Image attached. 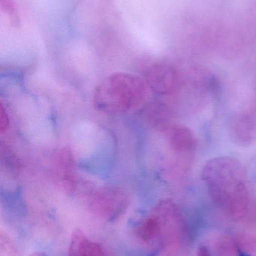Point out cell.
Here are the masks:
<instances>
[{"label":"cell","mask_w":256,"mask_h":256,"mask_svg":"<svg viewBox=\"0 0 256 256\" xmlns=\"http://www.w3.org/2000/svg\"><path fill=\"white\" fill-rule=\"evenodd\" d=\"M162 232V220L153 210L150 216L138 224L135 230V236L140 242L149 245L160 238Z\"/></svg>","instance_id":"ba28073f"},{"label":"cell","mask_w":256,"mask_h":256,"mask_svg":"<svg viewBox=\"0 0 256 256\" xmlns=\"http://www.w3.org/2000/svg\"><path fill=\"white\" fill-rule=\"evenodd\" d=\"M9 126V117L7 111L3 106V104L0 105V131L4 132Z\"/></svg>","instance_id":"30bf717a"},{"label":"cell","mask_w":256,"mask_h":256,"mask_svg":"<svg viewBox=\"0 0 256 256\" xmlns=\"http://www.w3.org/2000/svg\"><path fill=\"white\" fill-rule=\"evenodd\" d=\"M229 136L233 142L249 147L256 142V111L239 114L230 123Z\"/></svg>","instance_id":"5b68a950"},{"label":"cell","mask_w":256,"mask_h":256,"mask_svg":"<svg viewBox=\"0 0 256 256\" xmlns=\"http://www.w3.org/2000/svg\"><path fill=\"white\" fill-rule=\"evenodd\" d=\"M68 256H116L101 244L89 238L80 230H75L69 244Z\"/></svg>","instance_id":"8992f818"},{"label":"cell","mask_w":256,"mask_h":256,"mask_svg":"<svg viewBox=\"0 0 256 256\" xmlns=\"http://www.w3.org/2000/svg\"><path fill=\"white\" fill-rule=\"evenodd\" d=\"M88 207L93 214L108 222L118 219L129 206V197L117 186H103L93 191L88 200Z\"/></svg>","instance_id":"3957f363"},{"label":"cell","mask_w":256,"mask_h":256,"mask_svg":"<svg viewBox=\"0 0 256 256\" xmlns=\"http://www.w3.org/2000/svg\"><path fill=\"white\" fill-rule=\"evenodd\" d=\"M0 256H20L19 251L7 234H0Z\"/></svg>","instance_id":"9c48e42d"},{"label":"cell","mask_w":256,"mask_h":256,"mask_svg":"<svg viewBox=\"0 0 256 256\" xmlns=\"http://www.w3.org/2000/svg\"><path fill=\"white\" fill-rule=\"evenodd\" d=\"M145 82L152 91L162 96H169L177 90L179 75L169 64L157 63L146 70Z\"/></svg>","instance_id":"277c9868"},{"label":"cell","mask_w":256,"mask_h":256,"mask_svg":"<svg viewBox=\"0 0 256 256\" xmlns=\"http://www.w3.org/2000/svg\"><path fill=\"white\" fill-rule=\"evenodd\" d=\"M145 84L131 74L116 73L104 78L95 88L93 106L103 114L120 115L144 100Z\"/></svg>","instance_id":"7a4b0ae2"},{"label":"cell","mask_w":256,"mask_h":256,"mask_svg":"<svg viewBox=\"0 0 256 256\" xmlns=\"http://www.w3.org/2000/svg\"><path fill=\"white\" fill-rule=\"evenodd\" d=\"M204 180L213 200L234 214H241L251 202L247 172L243 164L231 156L209 160L201 170Z\"/></svg>","instance_id":"6da1fadb"},{"label":"cell","mask_w":256,"mask_h":256,"mask_svg":"<svg viewBox=\"0 0 256 256\" xmlns=\"http://www.w3.org/2000/svg\"><path fill=\"white\" fill-rule=\"evenodd\" d=\"M28 256H48L45 252H35L33 254H30Z\"/></svg>","instance_id":"7c38bea8"},{"label":"cell","mask_w":256,"mask_h":256,"mask_svg":"<svg viewBox=\"0 0 256 256\" xmlns=\"http://www.w3.org/2000/svg\"><path fill=\"white\" fill-rule=\"evenodd\" d=\"M168 138L171 148L180 153H189L196 146L193 132L182 124H174L168 128Z\"/></svg>","instance_id":"52a82bcc"},{"label":"cell","mask_w":256,"mask_h":256,"mask_svg":"<svg viewBox=\"0 0 256 256\" xmlns=\"http://www.w3.org/2000/svg\"><path fill=\"white\" fill-rule=\"evenodd\" d=\"M198 256H212L210 251L205 246H201L198 250Z\"/></svg>","instance_id":"8fae6325"}]
</instances>
